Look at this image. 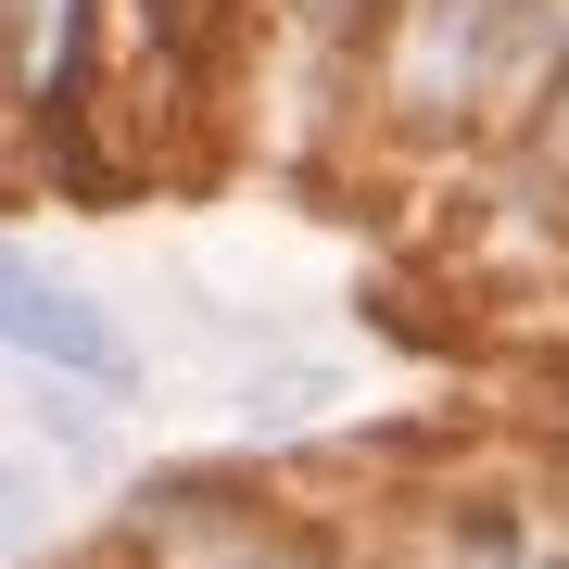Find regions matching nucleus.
I'll list each match as a JSON object with an SVG mask.
<instances>
[{
	"label": "nucleus",
	"instance_id": "f03ea898",
	"mask_svg": "<svg viewBox=\"0 0 569 569\" xmlns=\"http://www.w3.org/2000/svg\"><path fill=\"white\" fill-rule=\"evenodd\" d=\"M26 507H39V493H26V468H0V557H13V531H26Z\"/></svg>",
	"mask_w": 569,
	"mask_h": 569
},
{
	"label": "nucleus",
	"instance_id": "7ed1b4c3",
	"mask_svg": "<svg viewBox=\"0 0 569 569\" xmlns=\"http://www.w3.org/2000/svg\"><path fill=\"white\" fill-rule=\"evenodd\" d=\"M557 152H569V102H557Z\"/></svg>",
	"mask_w": 569,
	"mask_h": 569
},
{
	"label": "nucleus",
	"instance_id": "f257e3e1",
	"mask_svg": "<svg viewBox=\"0 0 569 569\" xmlns=\"http://www.w3.org/2000/svg\"><path fill=\"white\" fill-rule=\"evenodd\" d=\"M0 355H26V367H63V380H127V342H114V317L89 305V291H63L39 279L13 241H0Z\"/></svg>",
	"mask_w": 569,
	"mask_h": 569
}]
</instances>
